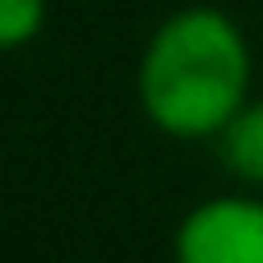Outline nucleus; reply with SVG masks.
<instances>
[{"mask_svg": "<svg viewBox=\"0 0 263 263\" xmlns=\"http://www.w3.org/2000/svg\"><path fill=\"white\" fill-rule=\"evenodd\" d=\"M217 148H222V162L231 176L263 190V97H250L227 120V129L217 134Z\"/></svg>", "mask_w": 263, "mask_h": 263, "instance_id": "obj_3", "label": "nucleus"}, {"mask_svg": "<svg viewBox=\"0 0 263 263\" xmlns=\"http://www.w3.org/2000/svg\"><path fill=\"white\" fill-rule=\"evenodd\" d=\"M171 254L176 263H263V199L222 194L190 208Z\"/></svg>", "mask_w": 263, "mask_h": 263, "instance_id": "obj_2", "label": "nucleus"}, {"mask_svg": "<svg viewBox=\"0 0 263 263\" xmlns=\"http://www.w3.org/2000/svg\"><path fill=\"white\" fill-rule=\"evenodd\" d=\"M254 55L240 23L213 5H185L157 23L139 60L143 116L185 143L217 139L250 102Z\"/></svg>", "mask_w": 263, "mask_h": 263, "instance_id": "obj_1", "label": "nucleus"}, {"mask_svg": "<svg viewBox=\"0 0 263 263\" xmlns=\"http://www.w3.org/2000/svg\"><path fill=\"white\" fill-rule=\"evenodd\" d=\"M46 23V0H0V51L28 46Z\"/></svg>", "mask_w": 263, "mask_h": 263, "instance_id": "obj_4", "label": "nucleus"}]
</instances>
